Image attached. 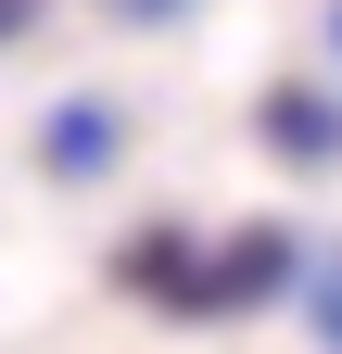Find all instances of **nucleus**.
<instances>
[{"mask_svg":"<svg viewBox=\"0 0 342 354\" xmlns=\"http://www.w3.org/2000/svg\"><path fill=\"white\" fill-rule=\"evenodd\" d=\"M127 13H165V0H127Z\"/></svg>","mask_w":342,"mask_h":354,"instance_id":"7ed1b4c3","label":"nucleus"},{"mask_svg":"<svg viewBox=\"0 0 342 354\" xmlns=\"http://www.w3.org/2000/svg\"><path fill=\"white\" fill-rule=\"evenodd\" d=\"M267 140L305 152V165H330V152H342V114L317 102V88H279V102H267Z\"/></svg>","mask_w":342,"mask_h":354,"instance_id":"f257e3e1","label":"nucleus"},{"mask_svg":"<svg viewBox=\"0 0 342 354\" xmlns=\"http://www.w3.org/2000/svg\"><path fill=\"white\" fill-rule=\"evenodd\" d=\"M317 329H330V354H342V266H330V291H317Z\"/></svg>","mask_w":342,"mask_h":354,"instance_id":"f03ea898","label":"nucleus"}]
</instances>
